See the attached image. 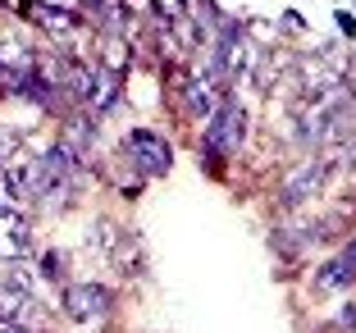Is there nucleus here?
<instances>
[{"label":"nucleus","mask_w":356,"mask_h":333,"mask_svg":"<svg viewBox=\"0 0 356 333\" xmlns=\"http://www.w3.org/2000/svg\"><path fill=\"white\" fill-rule=\"evenodd\" d=\"M242 142H247V110H242L238 96H224L220 110L210 115L206 151H215V156H233V151H242Z\"/></svg>","instance_id":"nucleus-1"},{"label":"nucleus","mask_w":356,"mask_h":333,"mask_svg":"<svg viewBox=\"0 0 356 333\" xmlns=\"http://www.w3.org/2000/svg\"><path fill=\"white\" fill-rule=\"evenodd\" d=\"M124 156L133 160V169L142 178H165L169 165H174L169 142H165V137H156V133H147V128H137V133L124 137Z\"/></svg>","instance_id":"nucleus-2"},{"label":"nucleus","mask_w":356,"mask_h":333,"mask_svg":"<svg viewBox=\"0 0 356 333\" xmlns=\"http://www.w3.org/2000/svg\"><path fill=\"white\" fill-rule=\"evenodd\" d=\"M64 315L78 324H96L105 320V311H110V292L96 288V283H64Z\"/></svg>","instance_id":"nucleus-3"},{"label":"nucleus","mask_w":356,"mask_h":333,"mask_svg":"<svg viewBox=\"0 0 356 333\" xmlns=\"http://www.w3.org/2000/svg\"><path fill=\"white\" fill-rule=\"evenodd\" d=\"M178 92H183V105H188V115H215V110H220V83H215V78H206V73L201 69H192V73H183V78H178Z\"/></svg>","instance_id":"nucleus-4"},{"label":"nucleus","mask_w":356,"mask_h":333,"mask_svg":"<svg viewBox=\"0 0 356 333\" xmlns=\"http://www.w3.org/2000/svg\"><path fill=\"white\" fill-rule=\"evenodd\" d=\"M32 251V229L23 224V215L14 206H0V261L19 265Z\"/></svg>","instance_id":"nucleus-5"},{"label":"nucleus","mask_w":356,"mask_h":333,"mask_svg":"<svg viewBox=\"0 0 356 333\" xmlns=\"http://www.w3.org/2000/svg\"><path fill=\"white\" fill-rule=\"evenodd\" d=\"M0 69H37V55L19 32L0 28Z\"/></svg>","instance_id":"nucleus-6"},{"label":"nucleus","mask_w":356,"mask_h":333,"mask_svg":"<svg viewBox=\"0 0 356 333\" xmlns=\"http://www.w3.org/2000/svg\"><path fill=\"white\" fill-rule=\"evenodd\" d=\"M23 14H28V19L37 23V28H46V37H64V32L74 28V19H69L64 10H51V5H37V0H28V5H23Z\"/></svg>","instance_id":"nucleus-7"},{"label":"nucleus","mask_w":356,"mask_h":333,"mask_svg":"<svg viewBox=\"0 0 356 333\" xmlns=\"http://www.w3.org/2000/svg\"><path fill=\"white\" fill-rule=\"evenodd\" d=\"M315 178H325V165L320 160H311V165H302L293 178H288V188H283V201L293 206V201H302L306 192H315Z\"/></svg>","instance_id":"nucleus-8"},{"label":"nucleus","mask_w":356,"mask_h":333,"mask_svg":"<svg viewBox=\"0 0 356 333\" xmlns=\"http://www.w3.org/2000/svg\"><path fill=\"white\" fill-rule=\"evenodd\" d=\"M160 14H165V19H178V14H183V0H160Z\"/></svg>","instance_id":"nucleus-9"}]
</instances>
